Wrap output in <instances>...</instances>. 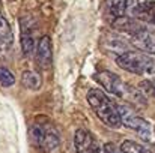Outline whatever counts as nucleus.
<instances>
[{"label": "nucleus", "mask_w": 155, "mask_h": 153, "mask_svg": "<svg viewBox=\"0 0 155 153\" xmlns=\"http://www.w3.org/2000/svg\"><path fill=\"white\" fill-rule=\"evenodd\" d=\"M74 146L77 149V153L98 150V146L95 144L94 137L87 131H84V129H78L75 132V135H74Z\"/></svg>", "instance_id": "0eeeda50"}, {"label": "nucleus", "mask_w": 155, "mask_h": 153, "mask_svg": "<svg viewBox=\"0 0 155 153\" xmlns=\"http://www.w3.org/2000/svg\"><path fill=\"white\" fill-rule=\"evenodd\" d=\"M97 80L98 83L103 86L104 89L108 92V93H113L119 98H125V99H130V101L136 102V104H146L145 98L142 93H139L136 89L127 86L119 75L110 72V71H101L97 74Z\"/></svg>", "instance_id": "f03ea898"}, {"label": "nucleus", "mask_w": 155, "mask_h": 153, "mask_svg": "<svg viewBox=\"0 0 155 153\" xmlns=\"http://www.w3.org/2000/svg\"><path fill=\"white\" fill-rule=\"evenodd\" d=\"M53 62V47L50 36H42L36 44V63L42 69H48Z\"/></svg>", "instance_id": "39448f33"}, {"label": "nucleus", "mask_w": 155, "mask_h": 153, "mask_svg": "<svg viewBox=\"0 0 155 153\" xmlns=\"http://www.w3.org/2000/svg\"><path fill=\"white\" fill-rule=\"evenodd\" d=\"M113 27L120 30V32H127L130 35H136L140 30H143V26H140L137 21H134L131 18H127V17H120V18L114 20L113 21Z\"/></svg>", "instance_id": "9d476101"}, {"label": "nucleus", "mask_w": 155, "mask_h": 153, "mask_svg": "<svg viewBox=\"0 0 155 153\" xmlns=\"http://www.w3.org/2000/svg\"><path fill=\"white\" fill-rule=\"evenodd\" d=\"M154 149H155V141H154Z\"/></svg>", "instance_id": "412c9836"}, {"label": "nucleus", "mask_w": 155, "mask_h": 153, "mask_svg": "<svg viewBox=\"0 0 155 153\" xmlns=\"http://www.w3.org/2000/svg\"><path fill=\"white\" fill-rule=\"evenodd\" d=\"M12 45V30L6 18L0 14V48L3 51L9 50Z\"/></svg>", "instance_id": "9b49d317"}, {"label": "nucleus", "mask_w": 155, "mask_h": 153, "mask_svg": "<svg viewBox=\"0 0 155 153\" xmlns=\"http://www.w3.org/2000/svg\"><path fill=\"white\" fill-rule=\"evenodd\" d=\"M45 132H47V131H45L42 126H39V125H35V126H32V129H30V138H32V143H33L36 147H39V149H41V146H42V141H44Z\"/></svg>", "instance_id": "dca6fc26"}, {"label": "nucleus", "mask_w": 155, "mask_h": 153, "mask_svg": "<svg viewBox=\"0 0 155 153\" xmlns=\"http://www.w3.org/2000/svg\"><path fill=\"white\" fill-rule=\"evenodd\" d=\"M117 111L120 116V122L124 126L136 131L143 140H149L151 138V126L149 123L142 119L140 116H137L134 113V110H131L127 105H117Z\"/></svg>", "instance_id": "20e7f679"}, {"label": "nucleus", "mask_w": 155, "mask_h": 153, "mask_svg": "<svg viewBox=\"0 0 155 153\" xmlns=\"http://www.w3.org/2000/svg\"><path fill=\"white\" fill-rule=\"evenodd\" d=\"M131 14L140 21L155 24V2H140L134 9H131Z\"/></svg>", "instance_id": "1a4fd4ad"}, {"label": "nucleus", "mask_w": 155, "mask_h": 153, "mask_svg": "<svg viewBox=\"0 0 155 153\" xmlns=\"http://www.w3.org/2000/svg\"><path fill=\"white\" fill-rule=\"evenodd\" d=\"M21 83L30 90H39L42 86V77L35 71H24L21 75Z\"/></svg>", "instance_id": "f8f14e48"}, {"label": "nucleus", "mask_w": 155, "mask_h": 153, "mask_svg": "<svg viewBox=\"0 0 155 153\" xmlns=\"http://www.w3.org/2000/svg\"><path fill=\"white\" fill-rule=\"evenodd\" d=\"M116 63L119 68L131 72V74H154L155 72V59L149 57L140 51H127L116 57Z\"/></svg>", "instance_id": "7ed1b4c3"}, {"label": "nucleus", "mask_w": 155, "mask_h": 153, "mask_svg": "<svg viewBox=\"0 0 155 153\" xmlns=\"http://www.w3.org/2000/svg\"><path fill=\"white\" fill-rule=\"evenodd\" d=\"M131 42L137 50L149 53V54H155V35L145 29L140 30L139 33L133 35Z\"/></svg>", "instance_id": "423d86ee"}, {"label": "nucleus", "mask_w": 155, "mask_h": 153, "mask_svg": "<svg viewBox=\"0 0 155 153\" xmlns=\"http://www.w3.org/2000/svg\"><path fill=\"white\" fill-rule=\"evenodd\" d=\"M140 87L143 89L145 93H148V95H151V96H154L155 98V84H154V81H143V83L140 84Z\"/></svg>", "instance_id": "6ab92c4d"}, {"label": "nucleus", "mask_w": 155, "mask_h": 153, "mask_svg": "<svg viewBox=\"0 0 155 153\" xmlns=\"http://www.w3.org/2000/svg\"><path fill=\"white\" fill-rule=\"evenodd\" d=\"M105 45L107 47H110L111 50H119L122 51V54L124 53H127V42L125 41H122L120 38H116V36H108L107 39H105Z\"/></svg>", "instance_id": "f3484780"}, {"label": "nucleus", "mask_w": 155, "mask_h": 153, "mask_svg": "<svg viewBox=\"0 0 155 153\" xmlns=\"http://www.w3.org/2000/svg\"><path fill=\"white\" fill-rule=\"evenodd\" d=\"M0 6H2V3H0Z\"/></svg>", "instance_id": "4be33fe9"}, {"label": "nucleus", "mask_w": 155, "mask_h": 153, "mask_svg": "<svg viewBox=\"0 0 155 153\" xmlns=\"http://www.w3.org/2000/svg\"><path fill=\"white\" fill-rule=\"evenodd\" d=\"M84 153H98V150H92V152H84Z\"/></svg>", "instance_id": "aec40b11"}, {"label": "nucleus", "mask_w": 155, "mask_h": 153, "mask_svg": "<svg viewBox=\"0 0 155 153\" xmlns=\"http://www.w3.org/2000/svg\"><path fill=\"white\" fill-rule=\"evenodd\" d=\"M0 84L3 87H11L15 84V77L6 68H0Z\"/></svg>", "instance_id": "a211bd4d"}, {"label": "nucleus", "mask_w": 155, "mask_h": 153, "mask_svg": "<svg viewBox=\"0 0 155 153\" xmlns=\"http://www.w3.org/2000/svg\"><path fill=\"white\" fill-rule=\"evenodd\" d=\"M57 147H59V137L56 135V132L47 131L45 137H44V141H42V146H41V150H44L45 153H51Z\"/></svg>", "instance_id": "ddd939ff"}, {"label": "nucleus", "mask_w": 155, "mask_h": 153, "mask_svg": "<svg viewBox=\"0 0 155 153\" xmlns=\"http://www.w3.org/2000/svg\"><path fill=\"white\" fill-rule=\"evenodd\" d=\"M87 102L91 104V108L98 116V119L110 128H117L122 125L120 116L117 111V107L107 98V95L100 89H92L87 93Z\"/></svg>", "instance_id": "f257e3e1"}, {"label": "nucleus", "mask_w": 155, "mask_h": 153, "mask_svg": "<svg viewBox=\"0 0 155 153\" xmlns=\"http://www.w3.org/2000/svg\"><path fill=\"white\" fill-rule=\"evenodd\" d=\"M119 149L122 150V153H152L148 147H145L136 141H130V140L124 141Z\"/></svg>", "instance_id": "2eb2a0df"}, {"label": "nucleus", "mask_w": 155, "mask_h": 153, "mask_svg": "<svg viewBox=\"0 0 155 153\" xmlns=\"http://www.w3.org/2000/svg\"><path fill=\"white\" fill-rule=\"evenodd\" d=\"M21 50H23V54L26 57L30 56L35 50V41L32 38V33L29 30H26L24 27L21 30Z\"/></svg>", "instance_id": "4468645a"}, {"label": "nucleus", "mask_w": 155, "mask_h": 153, "mask_svg": "<svg viewBox=\"0 0 155 153\" xmlns=\"http://www.w3.org/2000/svg\"><path fill=\"white\" fill-rule=\"evenodd\" d=\"M127 9H128L127 0H105L104 2V12L111 23L120 17H125Z\"/></svg>", "instance_id": "6e6552de"}]
</instances>
